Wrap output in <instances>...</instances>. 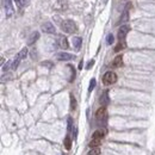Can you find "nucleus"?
<instances>
[{"instance_id": "obj_13", "label": "nucleus", "mask_w": 155, "mask_h": 155, "mask_svg": "<svg viewBox=\"0 0 155 155\" xmlns=\"http://www.w3.org/2000/svg\"><path fill=\"white\" fill-rule=\"evenodd\" d=\"M40 38V32H37V31H35V32H32L31 34V36L29 37V40H27V44L29 45H31V44H34L37 40Z\"/></svg>"}, {"instance_id": "obj_5", "label": "nucleus", "mask_w": 155, "mask_h": 155, "mask_svg": "<svg viewBox=\"0 0 155 155\" xmlns=\"http://www.w3.org/2000/svg\"><path fill=\"white\" fill-rule=\"evenodd\" d=\"M130 31V26L129 25H122L118 30V40L119 41H125V37L128 35V32Z\"/></svg>"}, {"instance_id": "obj_3", "label": "nucleus", "mask_w": 155, "mask_h": 155, "mask_svg": "<svg viewBox=\"0 0 155 155\" xmlns=\"http://www.w3.org/2000/svg\"><path fill=\"white\" fill-rule=\"evenodd\" d=\"M117 81V74L115 72H106L103 76L104 85H113Z\"/></svg>"}, {"instance_id": "obj_6", "label": "nucleus", "mask_w": 155, "mask_h": 155, "mask_svg": "<svg viewBox=\"0 0 155 155\" xmlns=\"http://www.w3.org/2000/svg\"><path fill=\"white\" fill-rule=\"evenodd\" d=\"M4 3V9H5V14L6 17H11L13 14V5L11 0H3Z\"/></svg>"}, {"instance_id": "obj_19", "label": "nucleus", "mask_w": 155, "mask_h": 155, "mask_svg": "<svg viewBox=\"0 0 155 155\" xmlns=\"http://www.w3.org/2000/svg\"><path fill=\"white\" fill-rule=\"evenodd\" d=\"M87 155H100V147H96V148H92Z\"/></svg>"}, {"instance_id": "obj_11", "label": "nucleus", "mask_w": 155, "mask_h": 155, "mask_svg": "<svg viewBox=\"0 0 155 155\" xmlns=\"http://www.w3.org/2000/svg\"><path fill=\"white\" fill-rule=\"evenodd\" d=\"M120 66H123V56H122V55H118V56L115 57V60H113V62H112V67L118 68V67H120Z\"/></svg>"}, {"instance_id": "obj_12", "label": "nucleus", "mask_w": 155, "mask_h": 155, "mask_svg": "<svg viewBox=\"0 0 155 155\" xmlns=\"http://www.w3.org/2000/svg\"><path fill=\"white\" fill-rule=\"evenodd\" d=\"M73 47H74V49L75 50H80V48H81V44H82V38L81 37H73Z\"/></svg>"}, {"instance_id": "obj_25", "label": "nucleus", "mask_w": 155, "mask_h": 155, "mask_svg": "<svg viewBox=\"0 0 155 155\" xmlns=\"http://www.w3.org/2000/svg\"><path fill=\"white\" fill-rule=\"evenodd\" d=\"M93 65H94V60H91V61L88 62V65H87V67H86V68H87V69H89Z\"/></svg>"}, {"instance_id": "obj_22", "label": "nucleus", "mask_w": 155, "mask_h": 155, "mask_svg": "<svg viewBox=\"0 0 155 155\" xmlns=\"http://www.w3.org/2000/svg\"><path fill=\"white\" fill-rule=\"evenodd\" d=\"M113 41H115V37H113V35H112V34L107 35V37H106V43H107L109 45H111V44L113 43Z\"/></svg>"}, {"instance_id": "obj_27", "label": "nucleus", "mask_w": 155, "mask_h": 155, "mask_svg": "<svg viewBox=\"0 0 155 155\" xmlns=\"http://www.w3.org/2000/svg\"><path fill=\"white\" fill-rule=\"evenodd\" d=\"M61 155H63V154H61Z\"/></svg>"}, {"instance_id": "obj_15", "label": "nucleus", "mask_w": 155, "mask_h": 155, "mask_svg": "<svg viewBox=\"0 0 155 155\" xmlns=\"http://www.w3.org/2000/svg\"><path fill=\"white\" fill-rule=\"evenodd\" d=\"M72 138H71V136L69 135H67L66 137H65V141H63V143H65V148L67 149V150H71V148H72Z\"/></svg>"}, {"instance_id": "obj_10", "label": "nucleus", "mask_w": 155, "mask_h": 155, "mask_svg": "<svg viewBox=\"0 0 155 155\" xmlns=\"http://www.w3.org/2000/svg\"><path fill=\"white\" fill-rule=\"evenodd\" d=\"M129 10H130V4H128L125 6V9H124L122 18H120V23H127L129 20Z\"/></svg>"}, {"instance_id": "obj_17", "label": "nucleus", "mask_w": 155, "mask_h": 155, "mask_svg": "<svg viewBox=\"0 0 155 155\" xmlns=\"http://www.w3.org/2000/svg\"><path fill=\"white\" fill-rule=\"evenodd\" d=\"M100 144H102V140H92L88 146L91 148H96V147H100Z\"/></svg>"}, {"instance_id": "obj_1", "label": "nucleus", "mask_w": 155, "mask_h": 155, "mask_svg": "<svg viewBox=\"0 0 155 155\" xmlns=\"http://www.w3.org/2000/svg\"><path fill=\"white\" fill-rule=\"evenodd\" d=\"M61 29L65 31L67 34H75L78 31V26L75 24V22L68 19V20H65L63 23L61 24Z\"/></svg>"}, {"instance_id": "obj_14", "label": "nucleus", "mask_w": 155, "mask_h": 155, "mask_svg": "<svg viewBox=\"0 0 155 155\" xmlns=\"http://www.w3.org/2000/svg\"><path fill=\"white\" fill-rule=\"evenodd\" d=\"M109 102H110V100H109V92L105 91L103 94H102V97H100V104H103V105L105 106V105L109 104Z\"/></svg>"}, {"instance_id": "obj_20", "label": "nucleus", "mask_w": 155, "mask_h": 155, "mask_svg": "<svg viewBox=\"0 0 155 155\" xmlns=\"http://www.w3.org/2000/svg\"><path fill=\"white\" fill-rule=\"evenodd\" d=\"M76 109V100L74 98L73 94H71V110H75Z\"/></svg>"}, {"instance_id": "obj_2", "label": "nucleus", "mask_w": 155, "mask_h": 155, "mask_svg": "<svg viewBox=\"0 0 155 155\" xmlns=\"http://www.w3.org/2000/svg\"><path fill=\"white\" fill-rule=\"evenodd\" d=\"M26 55H27V49H26V48H23V49L18 53V55L16 56V58L12 61V69H17V68H18V66H19V63L22 62V60H24V58L26 57Z\"/></svg>"}, {"instance_id": "obj_16", "label": "nucleus", "mask_w": 155, "mask_h": 155, "mask_svg": "<svg viewBox=\"0 0 155 155\" xmlns=\"http://www.w3.org/2000/svg\"><path fill=\"white\" fill-rule=\"evenodd\" d=\"M60 47L62 48V49H68V40L66 38V37H61L60 38Z\"/></svg>"}, {"instance_id": "obj_24", "label": "nucleus", "mask_w": 155, "mask_h": 155, "mask_svg": "<svg viewBox=\"0 0 155 155\" xmlns=\"http://www.w3.org/2000/svg\"><path fill=\"white\" fill-rule=\"evenodd\" d=\"M72 128H73V119H72V117H69L68 118V131L69 133L72 131Z\"/></svg>"}, {"instance_id": "obj_7", "label": "nucleus", "mask_w": 155, "mask_h": 155, "mask_svg": "<svg viewBox=\"0 0 155 155\" xmlns=\"http://www.w3.org/2000/svg\"><path fill=\"white\" fill-rule=\"evenodd\" d=\"M41 29H42L43 32H45V34H55V32H56L55 26H54L50 22H45V23L41 26Z\"/></svg>"}, {"instance_id": "obj_21", "label": "nucleus", "mask_w": 155, "mask_h": 155, "mask_svg": "<svg viewBox=\"0 0 155 155\" xmlns=\"http://www.w3.org/2000/svg\"><path fill=\"white\" fill-rule=\"evenodd\" d=\"M96 79H92L91 80V82H89V86H88V92H92L93 89H94V87H96Z\"/></svg>"}, {"instance_id": "obj_4", "label": "nucleus", "mask_w": 155, "mask_h": 155, "mask_svg": "<svg viewBox=\"0 0 155 155\" xmlns=\"http://www.w3.org/2000/svg\"><path fill=\"white\" fill-rule=\"evenodd\" d=\"M96 119L98 122H106L107 119V111H106V107L105 106H102L97 110L96 112Z\"/></svg>"}, {"instance_id": "obj_26", "label": "nucleus", "mask_w": 155, "mask_h": 155, "mask_svg": "<svg viewBox=\"0 0 155 155\" xmlns=\"http://www.w3.org/2000/svg\"><path fill=\"white\" fill-rule=\"evenodd\" d=\"M14 1H16V3H22L23 0H14Z\"/></svg>"}, {"instance_id": "obj_8", "label": "nucleus", "mask_w": 155, "mask_h": 155, "mask_svg": "<svg viewBox=\"0 0 155 155\" xmlns=\"http://www.w3.org/2000/svg\"><path fill=\"white\" fill-rule=\"evenodd\" d=\"M56 57H57L58 61H71V60H74V55L68 54V53H58L56 55Z\"/></svg>"}, {"instance_id": "obj_9", "label": "nucleus", "mask_w": 155, "mask_h": 155, "mask_svg": "<svg viewBox=\"0 0 155 155\" xmlns=\"http://www.w3.org/2000/svg\"><path fill=\"white\" fill-rule=\"evenodd\" d=\"M106 135V130L105 129H98L93 133L92 135V140H102L104 136Z\"/></svg>"}, {"instance_id": "obj_18", "label": "nucleus", "mask_w": 155, "mask_h": 155, "mask_svg": "<svg viewBox=\"0 0 155 155\" xmlns=\"http://www.w3.org/2000/svg\"><path fill=\"white\" fill-rule=\"evenodd\" d=\"M124 48H125V41H119V43H118V44H117V47L115 48V51H116V53H118V51L123 50Z\"/></svg>"}, {"instance_id": "obj_23", "label": "nucleus", "mask_w": 155, "mask_h": 155, "mask_svg": "<svg viewBox=\"0 0 155 155\" xmlns=\"http://www.w3.org/2000/svg\"><path fill=\"white\" fill-rule=\"evenodd\" d=\"M10 67L12 68V61H9V62H7V63H6L5 66H3V72L5 73L6 71H9V68H10Z\"/></svg>"}]
</instances>
